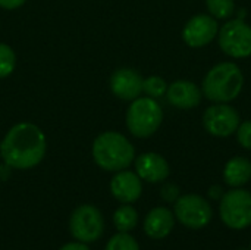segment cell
Here are the masks:
<instances>
[{
  "label": "cell",
  "mask_w": 251,
  "mask_h": 250,
  "mask_svg": "<svg viewBox=\"0 0 251 250\" xmlns=\"http://www.w3.org/2000/svg\"><path fill=\"white\" fill-rule=\"evenodd\" d=\"M15 68H16L15 50L6 43H0V80L12 75Z\"/></svg>",
  "instance_id": "cell-18"
},
{
  "label": "cell",
  "mask_w": 251,
  "mask_h": 250,
  "mask_svg": "<svg viewBox=\"0 0 251 250\" xmlns=\"http://www.w3.org/2000/svg\"><path fill=\"white\" fill-rule=\"evenodd\" d=\"M237 140L238 143L247 149V150H251V121H244L238 125L237 128Z\"/></svg>",
  "instance_id": "cell-22"
},
{
  "label": "cell",
  "mask_w": 251,
  "mask_h": 250,
  "mask_svg": "<svg viewBox=\"0 0 251 250\" xmlns=\"http://www.w3.org/2000/svg\"><path fill=\"white\" fill-rule=\"evenodd\" d=\"M47 153V137L34 122H18L0 141V156L12 169L35 168Z\"/></svg>",
  "instance_id": "cell-1"
},
{
  "label": "cell",
  "mask_w": 251,
  "mask_h": 250,
  "mask_svg": "<svg viewBox=\"0 0 251 250\" xmlns=\"http://www.w3.org/2000/svg\"><path fill=\"white\" fill-rule=\"evenodd\" d=\"M144 78L132 68H119L110 77L112 93L125 102H132L143 93Z\"/></svg>",
  "instance_id": "cell-11"
},
{
  "label": "cell",
  "mask_w": 251,
  "mask_h": 250,
  "mask_svg": "<svg viewBox=\"0 0 251 250\" xmlns=\"http://www.w3.org/2000/svg\"><path fill=\"white\" fill-rule=\"evenodd\" d=\"M160 194H162V199L168 203H175L179 196H181V192H179V187L174 183H168L162 187L160 190Z\"/></svg>",
  "instance_id": "cell-23"
},
{
  "label": "cell",
  "mask_w": 251,
  "mask_h": 250,
  "mask_svg": "<svg viewBox=\"0 0 251 250\" xmlns=\"http://www.w3.org/2000/svg\"><path fill=\"white\" fill-rule=\"evenodd\" d=\"M244 85L241 68L234 62H222L215 65L204 77L201 91L216 103H228L237 99Z\"/></svg>",
  "instance_id": "cell-3"
},
{
  "label": "cell",
  "mask_w": 251,
  "mask_h": 250,
  "mask_svg": "<svg viewBox=\"0 0 251 250\" xmlns=\"http://www.w3.org/2000/svg\"><path fill=\"white\" fill-rule=\"evenodd\" d=\"M250 250H251V245H250Z\"/></svg>",
  "instance_id": "cell-27"
},
{
  "label": "cell",
  "mask_w": 251,
  "mask_h": 250,
  "mask_svg": "<svg viewBox=\"0 0 251 250\" xmlns=\"http://www.w3.org/2000/svg\"><path fill=\"white\" fill-rule=\"evenodd\" d=\"M224 180L232 189H238L247 184L251 180L250 161L243 156H235L229 159L224 169Z\"/></svg>",
  "instance_id": "cell-16"
},
{
  "label": "cell",
  "mask_w": 251,
  "mask_h": 250,
  "mask_svg": "<svg viewBox=\"0 0 251 250\" xmlns=\"http://www.w3.org/2000/svg\"><path fill=\"white\" fill-rule=\"evenodd\" d=\"M175 227V215L171 209L157 206L153 208L144 218V233L154 240L165 239Z\"/></svg>",
  "instance_id": "cell-15"
},
{
  "label": "cell",
  "mask_w": 251,
  "mask_h": 250,
  "mask_svg": "<svg viewBox=\"0 0 251 250\" xmlns=\"http://www.w3.org/2000/svg\"><path fill=\"white\" fill-rule=\"evenodd\" d=\"M219 46L231 57L251 56V27L241 19H232L219 29Z\"/></svg>",
  "instance_id": "cell-8"
},
{
  "label": "cell",
  "mask_w": 251,
  "mask_h": 250,
  "mask_svg": "<svg viewBox=\"0 0 251 250\" xmlns=\"http://www.w3.org/2000/svg\"><path fill=\"white\" fill-rule=\"evenodd\" d=\"M143 91L149 97L159 99V97H162V96L166 94V91H168V83L162 77L151 75V77H149V78L144 80V83H143Z\"/></svg>",
  "instance_id": "cell-21"
},
{
  "label": "cell",
  "mask_w": 251,
  "mask_h": 250,
  "mask_svg": "<svg viewBox=\"0 0 251 250\" xmlns=\"http://www.w3.org/2000/svg\"><path fill=\"white\" fill-rule=\"evenodd\" d=\"M219 214L222 222L232 230H244L251 225V193L241 187L224 193Z\"/></svg>",
  "instance_id": "cell-5"
},
{
  "label": "cell",
  "mask_w": 251,
  "mask_h": 250,
  "mask_svg": "<svg viewBox=\"0 0 251 250\" xmlns=\"http://www.w3.org/2000/svg\"><path fill=\"white\" fill-rule=\"evenodd\" d=\"M165 96L168 97V102L178 109H193L200 105L203 91L191 81L178 80L168 85Z\"/></svg>",
  "instance_id": "cell-14"
},
{
  "label": "cell",
  "mask_w": 251,
  "mask_h": 250,
  "mask_svg": "<svg viewBox=\"0 0 251 250\" xmlns=\"http://www.w3.org/2000/svg\"><path fill=\"white\" fill-rule=\"evenodd\" d=\"M91 155L99 168L107 172L128 169L135 161V147L118 131H104L99 134L91 147Z\"/></svg>",
  "instance_id": "cell-2"
},
{
  "label": "cell",
  "mask_w": 251,
  "mask_h": 250,
  "mask_svg": "<svg viewBox=\"0 0 251 250\" xmlns=\"http://www.w3.org/2000/svg\"><path fill=\"white\" fill-rule=\"evenodd\" d=\"M163 121V111L153 97H137L131 102L125 122L128 131L137 139H147L153 136Z\"/></svg>",
  "instance_id": "cell-4"
},
{
  "label": "cell",
  "mask_w": 251,
  "mask_h": 250,
  "mask_svg": "<svg viewBox=\"0 0 251 250\" xmlns=\"http://www.w3.org/2000/svg\"><path fill=\"white\" fill-rule=\"evenodd\" d=\"M218 35V22L212 15L200 13L193 16L182 29V40L193 49L203 47Z\"/></svg>",
  "instance_id": "cell-10"
},
{
  "label": "cell",
  "mask_w": 251,
  "mask_h": 250,
  "mask_svg": "<svg viewBox=\"0 0 251 250\" xmlns=\"http://www.w3.org/2000/svg\"><path fill=\"white\" fill-rule=\"evenodd\" d=\"M138 224V212L128 203H122L113 214V225L119 233H129Z\"/></svg>",
  "instance_id": "cell-17"
},
{
  "label": "cell",
  "mask_w": 251,
  "mask_h": 250,
  "mask_svg": "<svg viewBox=\"0 0 251 250\" xmlns=\"http://www.w3.org/2000/svg\"><path fill=\"white\" fill-rule=\"evenodd\" d=\"M143 180L137 172L122 169L115 172L110 181V193L121 203H134L140 199L143 193Z\"/></svg>",
  "instance_id": "cell-12"
},
{
  "label": "cell",
  "mask_w": 251,
  "mask_h": 250,
  "mask_svg": "<svg viewBox=\"0 0 251 250\" xmlns=\"http://www.w3.org/2000/svg\"><path fill=\"white\" fill-rule=\"evenodd\" d=\"M175 220L191 230L204 228L213 217L210 203L200 194H184L175 202Z\"/></svg>",
  "instance_id": "cell-7"
},
{
  "label": "cell",
  "mask_w": 251,
  "mask_h": 250,
  "mask_svg": "<svg viewBox=\"0 0 251 250\" xmlns=\"http://www.w3.org/2000/svg\"><path fill=\"white\" fill-rule=\"evenodd\" d=\"M69 231L76 242L94 243L104 231V218L94 205H81L69 217Z\"/></svg>",
  "instance_id": "cell-6"
},
{
  "label": "cell",
  "mask_w": 251,
  "mask_h": 250,
  "mask_svg": "<svg viewBox=\"0 0 251 250\" xmlns=\"http://www.w3.org/2000/svg\"><path fill=\"white\" fill-rule=\"evenodd\" d=\"M206 6L215 19H226L235 10L234 0H206Z\"/></svg>",
  "instance_id": "cell-19"
},
{
  "label": "cell",
  "mask_w": 251,
  "mask_h": 250,
  "mask_svg": "<svg viewBox=\"0 0 251 250\" xmlns=\"http://www.w3.org/2000/svg\"><path fill=\"white\" fill-rule=\"evenodd\" d=\"M59 250H90V248L87 246V243H82V242H72V243L63 245Z\"/></svg>",
  "instance_id": "cell-25"
},
{
  "label": "cell",
  "mask_w": 251,
  "mask_h": 250,
  "mask_svg": "<svg viewBox=\"0 0 251 250\" xmlns=\"http://www.w3.org/2000/svg\"><path fill=\"white\" fill-rule=\"evenodd\" d=\"M135 172L143 181L156 184L165 181L169 177L171 168L168 161L162 155L146 152L135 159Z\"/></svg>",
  "instance_id": "cell-13"
},
{
  "label": "cell",
  "mask_w": 251,
  "mask_h": 250,
  "mask_svg": "<svg viewBox=\"0 0 251 250\" xmlns=\"http://www.w3.org/2000/svg\"><path fill=\"white\" fill-rule=\"evenodd\" d=\"M240 124L241 119L238 112L226 103H216L207 108L203 115V125L206 131L215 137L232 136Z\"/></svg>",
  "instance_id": "cell-9"
},
{
  "label": "cell",
  "mask_w": 251,
  "mask_h": 250,
  "mask_svg": "<svg viewBox=\"0 0 251 250\" xmlns=\"http://www.w3.org/2000/svg\"><path fill=\"white\" fill-rule=\"evenodd\" d=\"M104 250H140V246L129 233H118L109 239Z\"/></svg>",
  "instance_id": "cell-20"
},
{
  "label": "cell",
  "mask_w": 251,
  "mask_h": 250,
  "mask_svg": "<svg viewBox=\"0 0 251 250\" xmlns=\"http://www.w3.org/2000/svg\"><path fill=\"white\" fill-rule=\"evenodd\" d=\"M222 196H224L222 187H219V186H212V187L209 189V197H210L212 200H221Z\"/></svg>",
  "instance_id": "cell-26"
},
{
  "label": "cell",
  "mask_w": 251,
  "mask_h": 250,
  "mask_svg": "<svg viewBox=\"0 0 251 250\" xmlns=\"http://www.w3.org/2000/svg\"><path fill=\"white\" fill-rule=\"evenodd\" d=\"M26 0H0V7L6 10H13L25 4Z\"/></svg>",
  "instance_id": "cell-24"
}]
</instances>
